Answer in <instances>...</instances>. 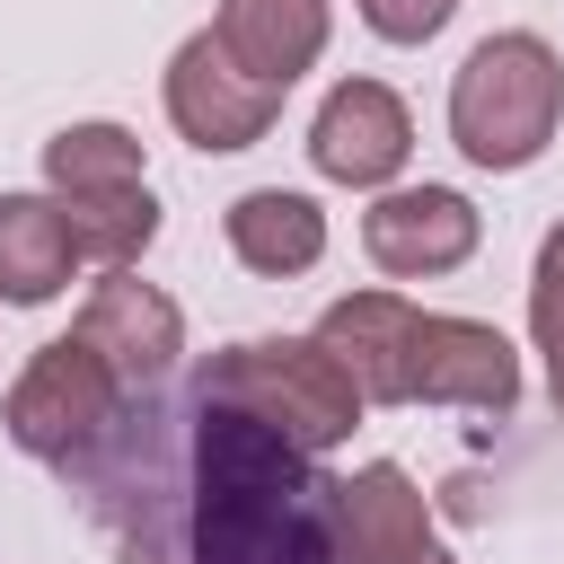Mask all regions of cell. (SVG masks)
Instances as JSON below:
<instances>
[{"mask_svg":"<svg viewBox=\"0 0 564 564\" xmlns=\"http://www.w3.org/2000/svg\"><path fill=\"white\" fill-rule=\"evenodd\" d=\"M185 564H335V476L273 423L194 397Z\"/></svg>","mask_w":564,"mask_h":564,"instance_id":"1","label":"cell"},{"mask_svg":"<svg viewBox=\"0 0 564 564\" xmlns=\"http://www.w3.org/2000/svg\"><path fill=\"white\" fill-rule=\"evenodd\" d=\"M317 344L344 361L361 405H467V414L520 405V352L485 317L414 308L397 291H344L317 317Z\"/></svg>","mask_w":564,"mask_h":564,"instance_id":"2","label":"cell"},{"mask_svg":"<svg viewBox=\"0 0 564 564\" xmlns=\"http://www.w3.org/2000/svg\"><path fill=\"white\" fill-rule=\"evenodd\" d=\"M564 123V62L538 26H502L485 35L458 79H449V141L467 167H494V176H520L546 159Z\"/></svg>","mask_w":564,"mask_h":564,"instance_id":"3","label":"cell"},{"mask_svg":"<svg viewBox=\"0 0 564 564\" xmlns=\"http://www.w3.org/2000/svg\"><path fill=\"white\" fill-rule=\"evenodd\" d=\"M194 397L238 405V414L273 423L282 441H300L317 458L335 441H352V423H361V388L344 379V361L317 335H247V344H220L194 370Z\"/></svg>","mask_w":564,"mask_h":564,"instance_id":"4","label":"cell"},{"mask_svg":"<svg viewBox=\"0 0 564 564\" xmlns=\"http://www.w3.org/2000/svg\"><path fill=\"white\" fill-rule=\"evenodd\" d=\"M44 194L70 212L79 256H97V264H141V247L159 238L141 132H123V123H62L44 141Z\"/></svg>","mask_w":564,"mask_h":564,"instance_id":"5","label":"cell"},{"mask_svg":"<svg viewBox=\"0 0 564 564\" xmlns=\"http://www.w3.org/2000/svg\"><path fill=\"white\" fill-rule=\"evenodd\" d=\"M123 379L79 344V335H53V344H35V361L18 370V388H9V441L26 449V458H44V467H88L115 432H123Z\"/></svg>","mask_w":564,"mask_h":564,"instance_id":"6","label":"cell"},{"mask_svg":"<svg viewBox=\"0 0 564 564\" xmlns=\"http://www.w3.org/2000/svg\"><path fill=\"white\" fill-rule=\"evenodd\" d=\"M476 238H485V212L458 185H379L361 212V256L388 282H441L476 256Z\"/></svg>","mask_w":564,"mask_h":564,"instance_id":"7","label":"cell"},{"mask_svg":"<svg viewBox=\"0 0 564 564\" xmlns=\"http://www.w3.org/2000/svg\"><path fill=\"white\" fill-rule=\"evenodd\" d=\"M159 88H167V123H176L194 150H256V141L273 132V115H282V88L247 79V70L220 53L212 26L167 53V79H159Z\"/></svg>","mask_w":564,"mask_h":564,"instance_id":"8","label":"cell"},{"mask_svg":"<svg viewBox=\"0 0 564 564\" xmlns=\"http://www.w3.org/2000/svg\"><path fill=\"white\" fill-rule=\"evenodd\" d=\"M414 159V115L388 79H335L317 123H308V167L326 185H352V194H379L397 185Z\"/></svg>","mask_w":564,"mask_h":564,"instance_id":"9","label":"cell"},{"mask_svg":"<svg viewBox=\"0 0 564 564\" xmlns=\"http://www.w3.org/2000/svg\"><path fill=\"white\" fill-rule=\"evenodd\" d=\"M70 335L123 379V397H150L176 370V352H185V308L159 282H141L132 264H106V282L88 291V308L70 317Z\"/></svg>","mask_w":564,"mask_h":564,"instance_id":"10","label":"cell"},{"mask_svg":"<svg viewBox=\"0 0 564 564\" xmlns=\"http://www.w3.org/2000/svg\"><path fill=\"white\" fill-rule=\"evenodd\" d=\"M432 502L397 458L335 476V564H414L432 555Z\"/></svg>","mask_w":564,"mask_h":564,"instance_id":"11","label":"cell"},{"mask_svg":"<svg viewBox=\"0 0 564 564\" xmlns=\"http://www.w3.org/2000/svg\"><path fill=\"white\" fill-rule=\"evenodd\" d=\"M212 35H220V53H229L247 79H264V88L291 97V79L317 70V53H326L335 9H326V0H220V9H212Z\"/></svg>","mask_w":564,"mask_h":564,"instance_id":"12","label":"cell"},{"mask_svg":"<svg viewBox=\"0 0 564 564\" xmlns=\"http://www.w3.org/2000/svg\"><path fill=\"white\" fill-rule=\"evenodd\" d=\"M79 273V229L53 194H0V300L44 308Z\"/></svg>","mask_w":564,"mask_h":564,"instance_id":"13","label":"cell"},{"mask_svg":"<svg viewBox=\"0 0 564 564\" xmlns=\"http://www.w3.org/2000/svg\"><path fill=\"white\" fill-rule=\"evenodd\" d=\"M220 238H229V256H238L247 273L291 282V273H308V264L326 256V212H317L308 194H291V185H256V194H238V203L220 212Z\"/></svg>","mask_w":564,"mask_h":564,"instance_id":"14","label":"cell"},{"mask_svg":"<svg viewBox=\"0 0 564 564\" xmlns=\"http://www.w3.org/2000/svg\"><path fill=\"white\" fill-rule=\"evenodd\" d=\"M529 335H538V361H546V397L564 414V220L538 238V264H529Z\"/></svg>","mask_w":564,"mask_h":564,"instance_id":"15","label":"cell"},{"mask_svg":"<svg viewBox=\"0 0 564 564\" xmlns=\"http://www.w3.org/2000/svg\"><path fill=\"white\" fill-rule=\"evenodd\" d=\"M352 9H361V26L379 44H432L458 18V0H352Z\"/></svg>","mask_w":564,"mask_h":564,"instance_id":"16","label":"cell"},{"mask_svg":"<svg viewBox=\"0 0 564 564\" xmlns=\"http://www.w3.org/2000/svg\"><path fill=\"white\" fill-rule=\"evenodd\" d=\"M414 564H449V555H441V546H432V555H414Z\"/></svg>","mask_w":564,"mask_h":564,"instance_id":"17","label":"cell"}]
</instances>
